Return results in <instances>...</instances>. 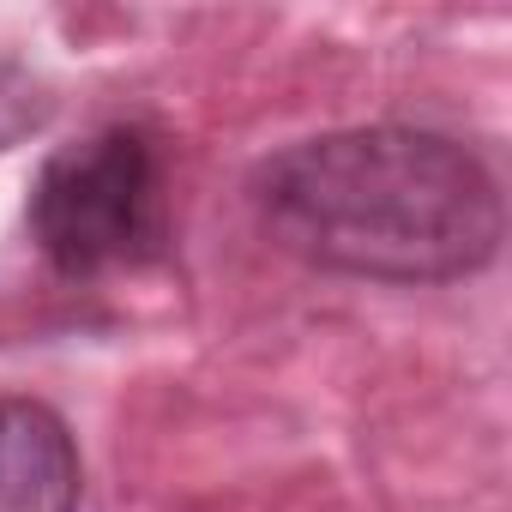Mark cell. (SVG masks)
<instances>
[{"mask_svg":"<svg viewBox=\"0 0 512 512\" xmlns=\"http://www.w3.org/2000/svg\"><path fill=\"white\" fill-rule=\"evenodd\" d=\"M253 211L284 253L374 284L470 278L506 235L494 169L428 127L296 139L253 169Z\"/></svg>","mask_w":512,"mask_h":512,"instance_id":"1","label":"cell"},{"mask_svg":"<svg viewBox=\"0 0 512 512\" xmlns=\"http://www.w3.org/2000/svg\"><path fill=\"white\" fill-rule=\"evenodd\" d=\"M31 241L61 278L151 266L169 241L163 151L145 127H97L61 145L31 187Z\"/></svg>","mask_w":512,"mask_h":512,"instance_id":"2","label":"cell"},{"mask_svg":"<svg viewBox=\"0 0 512 512\" xmlns=\"http://www.w3.org/2000/svg\"><path fill=\"white\" fill-rule=\"evenodd\" d=\"M79 446L43 398H0V512H79Z\"/></svg>","mask_w":512,"mask_h":512,"instance_id":"3","label":"cell"},{"mask_svg":"<svg viewBox=\"0 0 512 512\" xmlns=\"http://www.w3.org/2000/svg\"><path fill=\"white\" fill-rule=\"evenodd\" d=\"M49 121V91L37 85V73L0 49V151H13L19 139H31Z\"/></svg>","mask_w":512,"mask_h":512,"instance_id":"4","label":"cell"}]
</instances>
